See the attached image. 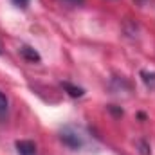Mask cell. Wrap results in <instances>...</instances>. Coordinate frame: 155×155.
<instances>
[{
    "instance_id": "obj_1",
    "label": "cell",
    "mask_w": 155,
    "mask_h": 155,
    "mask_svg": "<svg viewBox=\"0 0 155 155\" xmlns=\"http://www.w3.org/2000/svg\"><path fill=\"white\" fill-rule=\"evenodd\" d=\"M60 141L67 146V148H71V150H79L81 146H83V137H81V134L74 130L72 126H65L61 132H60Z\"/></svg>"
},
{
    "instance_id": "obj_2",
    "label": "cell",
    "mask_w": 155,
    "mask_h": 155,
    "mask_svg": "<svg viewBox=\"0 0 155 155\" xmlns=\"http://www.w3.org/2000/svg\"><path fill=\"white\" fill-rule=\"evenodd\" d=\"M15 146H16L18 155H36V144H35L33 141H29V139L16 141Z\"/></svg>"
},
{
    "instance_id": "obj_3",
    "label": "cell",
    "mask_w": 155,
    "mask_h": 155,
    "mask_svg": "<svg viewBox=\"0 0 155 155\" xmlns=\"http://www.w3.org/2000/svg\"><path fill=\"white\" fill-rule=\"evenodd\" d=\"M20 54H22L24 60H27V61H31V63H38L40 60H41V56L38 54V51L33 49L31 45H22V47H20Z\"/></svg>"
},
{
    "instance_id": "obj_4",
    "label": "cell",
    "mask_w": 155,
    "mask_h": 155,
    "mask_svg": "<svg viewBox=\"0 0 155 155\" xmlns=\"http://www.w3.org/2000/svg\"><path fill=\"white\" fill-rule=\"evenodd\" d=\"M61 87H63V88L67 90V94L72 96V97H81V96L85 94V90H83L81 87H76V85H72V83H69V81H63Z\"/></svg>"
},
{
    "instance_id": "obj_5",
    "label": "cell",
    "mask_w": 155,
    "mask_h": 155,
    "mask_svg": "<svg viewBox=\"0 0 155 155\" xmlns=\"http://www.w3.org/2000/svg\"><path fill=\"white\" fill-rule=\"evenodd\" d=\"M141 78H143V81H144V85L150 88V90H153L155 88V72H148V71H141Z\"/></svg>"
},
{
    "instance_id": "obj_6",
    "label": "cell",
    "mask_w": 155,
    "mask_h": 155,
    "mask_svg": "<svg viewBox=\"0 0 155 155\" xmlns=\"http://www.w3.org/2000/svg\"><path fill=\"white\" fill-rule=\"evenodd\" d=\"M137 148H139V152H141V155H150L152 153V150H150V144L146 143V141H137Z\"/></svg>"
},
{
    "instance_id": "obj_7",
    "label": "cell",
    "mask_w": 155,
    "mask_h": 155,
    "mask_svg": "<svg viewBox=\"0 0 155 155\" xmlns=\"http://www.w3.org/2000/svg\"><path fill=\"white\" fill-rule=\"evenodd\" d=\"M7 107H9V101H7V96L0 90V114H5L7 112Z\"/></svg>"
},
{
    "instance_id": "obj_8",
    "label": "cell",
    "mask_w": 155,
    "mask_h": 155,
    "mask_svg": "<svg viewBox=\"0 0 155 155\" xmlns=\"http://www.w3.org/2000/svg\"><path fill=\"white\" fill-rule=\"evenodd\" d=\"M63 4H67V5H81L85 0H61Z\"/></svg>"
},
{
    "instance_id": "obj_9",
    "label": "cell",
    "mask_w": 155,
    "mask_h": 155,
    "mask_svg": "<svg viewBox=\"0 0 155 155\" xmlns=\"http://www.w3.org/2000/svg\"><path fill=\"white\" fill-rule=\"evenodd\" d=\"M108 110H110V112H114L116 116H123V110H121V108H116V105H110V107H108Z\"/></svg>"
},
{
    "instance_id": "obj_10",
    "label": "cell",
    "mask_w": 155,
    "mask_h": 155,
    "mask_svg": "<svg viewBox=\"0 0 155 155\" xmlns=\"http://www.w3.org/2000/svg\"><path fill=\"white\" fill-rule=\"evenodd\" d=\"M16 5H20V7H25L27 4H29V0H13Z\"/></svg>"
}]
</instances>
